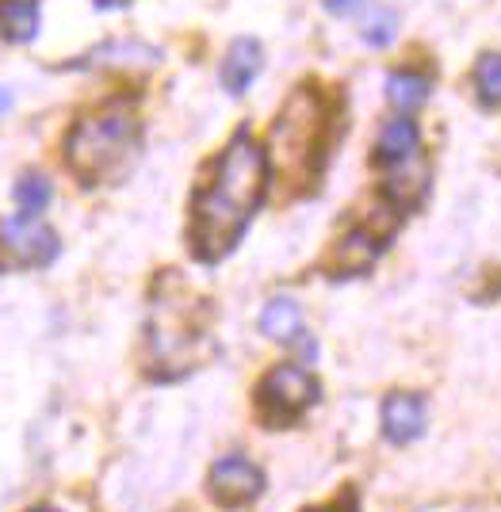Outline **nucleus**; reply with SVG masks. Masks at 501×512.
Segmentation results:
<instances>
[{"mask_svg": "<svg viewBox=\"0 0 501 512\" xmlns=\"http://www.w3.org/2000/svg\"><path fill=\"white\" fill-rule=\"evenodd\" d=\"M356 4H360V0H326V8L333 12V16H349Z\"/></svg>", "mask_w": 501, "mask_h": 512, "instance_id": "nucleus-19", "label": "nucleus"}, {"mask_svg": "<svg viewBox=\"0 0 501 512\" xmlns=\"http://www.w3.org/2000/svg\"><path fill=\"white\" fill-rule=\"evenodd\" d=\"M150 344L153 360L173 371H188V363L199 356L203 344V310L199 302H157L150 321Z\"/></svg>", "mask_w": 501, "mask_h": 512, "instance_id": "nucleus-4", "label": "nucleus"}, {"mask_svg": "<svg viewBox=\"0 0 501 512\" xmlns=\"http://www.w3.org/2000/svg\"><path fill=\"white\" fill-rule=\"evenodd\" d=\"M134 146H138L134 111L127 104H111L73 127L66 153L81 180L100 184V180H111L115 172H123V165L134 157Z\"/></svg>", "mask_w": 501, "mask_h": 512, "instance_id": "nucleus-3", "label": "nucleus"}, {"mask_svg": "<svg viewBox=\"0 0 501 512\" xmlns=\"http://www.w3.org/2000/svg\"><path fill=\"white\" fill-rule=\"evenodd\" d=\"M264 176H268V157L264 150L249 138L238 134L222 157H218L211 180L199 188L196 203H192V253L203 264H215L238 245L245 234L253 211L264 199Z\"/></svg>", "mask_w": 501, "mask_h": 512, "instance_id": "nucleus-1", "label": "nucleus"}, {"mask_svg": "<svg viewBox=\"0 0 501 512\" xmlns=\"http://www.w3.org/2000/svg\"><path fill=\"white\" fill-rule=\"evenodd\" d=\"M8 107H12V92H8V88H0V115H4Z\"/></svg>", "mask_w": 501, "mask_h": 512, "instance_id": "nucleus-20", "label": "nucleus"}, {"mask_svg": "<svg viewBox=\"0 0 501 512\" xmlns=\"http://www.w3.org/2000/svg\"><path fill=\"white\" fill-rule=\"evenodd\" d=\"M375 153H379V161L387 165V169H406V165H414L417 153H421V138H417V127L410 119H394L383 127L379 134V142H375Z\"/></svg>", "mask_w": 501, "mask_h": 512, "instance_id": "nucleus-9", "label": "nucleus"}, {"mask_svg": "<svg viewBox=\"0 0 501 512\" xmlns=\"http://www.w3.org/2000/svg\"><path fill=\"white\" fill-rule=\"evenodd\" d=\"M326 123V104L310 88H299L284 104L268 138V153L287 184H310L318 176L326 157Z\"/></svg>", "mask_w": 501, "mask_h": 512, "instance_id": "nucleus-2", "label": "nucleus"}, {"mask_svg": "<svg viewBox=\"0 0 501 512\" xmlns=\"http://www.w3.org/2000/svg\"><path fill=\"white\" fill-rule=\"evenodd\" d=\"M50 180L39 176V172H27L20 184H16V203H20V211L27 214H39L50 203Z\"/></svg>", "mask_w": 501, "mask_h": 512, "instance_id": "nucleus-17", "label": "nucleus"}, {"mask_svg": "<svg viewBox=\"0 0 501 512\" xmlns=\"http://www.w3.org/2000/svg\"><path fill=\"white\" fill-rule=\"evenodd\" d=\"M207 486H211V497L222 509H241V505H253L264 493V474L249 459L226 455V459H218L215 467H211Z\"/></svg>", "mask_w": 501, "mask_h": 512, "instance_id": "nucleus-7", "label": "nucleus"}, {"mask_svg": "<svg viewBox=\"0 0 501 512\" xmlns=\"http://www.w3.org/2000/svg\"><path fill=\"white\" fill-rule=\"evenodd\" d=\"M314 512H352L349 505H329V509H314Z\"/></svg>", "mask_w": 501, "mask_h": 512, "instance_id": "nucleus-22", "label": "nucleus"}, {"mask_svg": "<svg viewBox=\"0 0 501 512\" xmlns=\"http://www.w3.org/2000/svg\"><path fill=\"white\" fill-rule=\"evenodd\" d=\"M261 333L280 344L299 341L303 337V310L291 299H272L261 314Z\"/></svg>", "mask_w": 501, "mask_h": 512, "instance_id": "nucleus-11", "label": "nucleus"}, {"mask_svg": "<svg viewBox=\"0 0 501 512\" xmlns=\"http://www.w3.org/2000/svg\"><path fill=\"white\" fill-rule=\"evenodd\" d=\"M161 58L153 46L138 43V39H123V43H108L100 50H92L85 62L88 65H153Z\"/></svg>", "mask_w": 501, "mask_h": 512, "instance_id": "nucleus-13", "label": "nucleus"}, {"mask_svg": "<svg viewBox=\"0 0 501 512\" xmlns=\"http://www.w3.org/2000/svg\"><path fill=\"white\" fill-rule=\"evenodd\" d=\"M364 39L371 46H387L394 39V12L391 8H371L364 20Z\"/></svg>", "mask_w": 501, "mask_h": 512, "instance_id": "nucleus-18", "label": "nucleus"}, {"mask_svg": "<svg viewBox=\"0 0 501 512\" xmlns=\"http://www.w3.org/2000/svg\"><path fill=\"white\" fill-rule=\"evenodd\" d=\"M257 398H261V413L268 425H291L295 417H303L306 409L318 402V383L306 367L284 363V367L264 375Z\"/></svg>", "mask_w": 501, "mask_h": 512, "instance_id": "nucleus-5", "label": "nucleus"}, {"mask_svg": "<svg viewBox=\"0 0 501 512\" xmlns=\"http://www.w3.org/2000/svg\"><path fill=\"white\" fill-rule=\"evenodd\" d=\"M0 31L12 43H31L39 31V4L35 0H0Z\"/></svg>", "mask_w": 501, "mask_h": 512, "instance_id": "nucleus-12", "label": "nucleus"}, {"mask_svg": "<svg viewBox=\"0 0 501 512\" xmlns=\"http://www.w3.org/2000/svg\"><path fill=\"white\" fill-rule=\"evenodd\" d=\"M379 249H383L379 237L356 230L352 237L341 241V249H337V268H341V272H360V268H368L371 260L379 256Z\"/></svg>", "mask_w": 501, "mask_h": 512, "instance_id": "nucleus-14", "label": "nucleus"}, {"mask_svg": "<svg viewBox=\"0 0 501 512\" xmlns=\"http://www.w3.org/2000/svg\"><path fill=\"white\" fill-rule=\"evenodd\" d=\"M425 428V406L414 394H391L383 406V432L391 444H410Z\"/></svg>", "mask_w": 501, "mask_h": 512, "instance_id": "nucleus-8", "label": "nucleus"}, {"mask_svg": "<svg viewBox=\"0 0 501 512\" xmlns=\"http://www.w3.org/2000/svg\"><path fill=\"white\" fill-rule=\"evenodd\" d=\"M58 256V234L43 226L35 214H12L0 218V260L16 268H39Z\"/></svg>", "mask_w": 501, "mask_h": 512, "instance_id": "nucleus-6", "label": "nucleus"}, {"mask_svg": "<svg viewBox=\"0 0 501 512\" xmlns=\"http://www.w3.org/2000/svg\"><path fill=\"white\" fill-rule=\"evenodd\" d=\"M35 512H58V509H35Z\"/></svg>", "mask_w": 501, "mask_h": 512, "instance_id": "nucleus-23", "label": "nucleus"}, {"mask_svg": "<svg viewBox=\"0 0 501 512\" xmlns=\"http://www.w3.org/2000/svg\"><path fill=\"white\" fill-rule=\"evenodd\" d=\"M96 4H100V8H123L127 0H96Z\"/></svg>", "mask_w": 501, "mask_h": 512, "instance_id": "nucleus-21", "label": "nucleus"}, {"mask_svg": "<svg viewBox=\"0 0 501 512\" xmlns=\"http://www.w3.org/2000/svg\"><path fill=\"white\" fill-rule=\"evenodd\" d=\"M387 96H391V104L398 111H414V107L425 104V96H429V81L421 77V73H391V81H387Z\"/></svg>", "mask_w": 501, "mask_h": 512, "instance_id": "nucleus-15", "label": "nucleus"}, {"mask_svg": "<svg viewBox=\"0 0 501 512\" xmlns=\"http://www.w3.org/2000/svg\"><path fill=\"white\" fill-rule=\"evenodd\" d=\"M261 62H264L261 46L253 43V39H238V43L230 46L226 62H222V88L241 96L245 88L253 85V77L261 73Z\"/></svg>", "mask_w": 501, "mask_h": 512, "instance_id": "nucleus-10", "label": "nucleus"}, {"mask_svg": "<svg viewBox=\"0 0 501 512\" xmlns=\"http://www.w3.org/2000/svg\"><path fill=\"white\" fill-rule=\"evenodd\" d=\"M475 85L486 107L501 104V54H482L479 69H475Z\"/></svg>", "mask_w": 501, "mask_h": 512, "instance_id": "nucleus-16", "label": "nucleus"}]
</instances>
